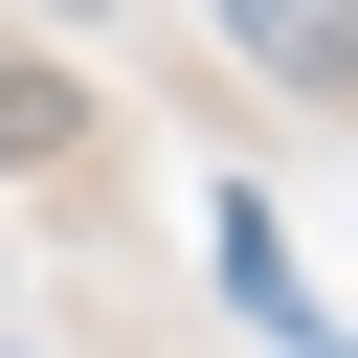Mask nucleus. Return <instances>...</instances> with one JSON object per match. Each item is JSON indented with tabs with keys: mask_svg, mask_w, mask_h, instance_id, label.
Returning <instances> with one entry per match:
<instances>
[{
	"mask_svg": "<svg viewBox=\"0 0 358 358\" xmlns=\"http://www.w3.org/2000/svg\"><path fill=\"white\" fill-rule=\"evenodd\" d=\"M201 22H224L268 90H358V22H336V0H201Z\"/></svg>",
	"mask_w": 358,
	"mask_h": 358,
	"instance_id": "obj_1",
	"label": "nucleus"
},
{
	"mask_svg": "<svg viewBox=\"0 0 358 358\" xmlns=\"http://www.w3.org/2000/svg\"><path fill=\"white\" fill-rule=\"evenodd\" d=\"M224 291H246L291 358H336V336H313V291H291V246H268V201H224Z\"/></svg>",
	"mask_w": 358,
	"mask_h": 358,
	"instance_id": "obj_2",
	"label": "nucleus"
}]
</instances>
